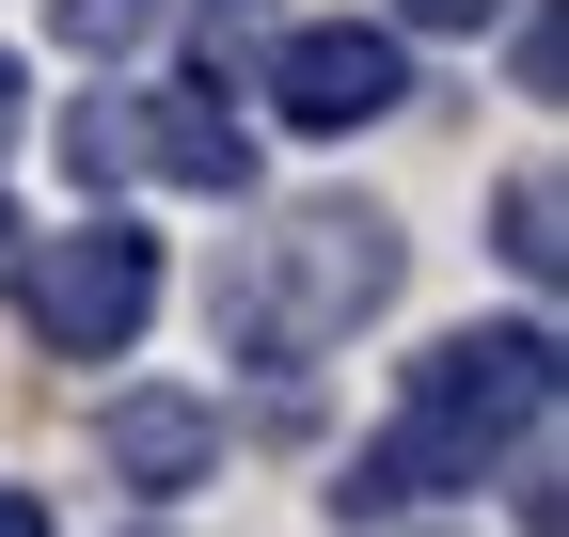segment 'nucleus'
Wrapping results in <instances>:
<instances>
[{
  "mask_svg": "<svg viewBox=\"0 0 569 537\" xmlns=\"http://www.w3.org/2000/svg\"><path fill=\"white\" fill-rule=\"evenodd\" d=\"M253 63H269V111L301 126V143H348V126H396L411 111V32L396 17H301Z\"/></svg>",
  "mask_w": 569,
  "mask_h": 537,
  "instance_id": "nucleus-4",
  "label": "nucleus"
},
{
  "mask_svg": "<svg viewBox=\"0 0 569 537\" xmlns=\"http://www.w3.org/2000/svg\"><path fill=\"white\" fill-rule=\"evenodd\" d=\"M17 316H32V348H48V364H127V348H142V316H159V237H142L127 206L32 237V253H17Z\"/></svg>",
  "mask_w": 569,
  "mask_h": 537,
  "instance_id": "nucleus-3",
  "label": "nucleus"
},
{
  "mask_svg": "<svg viewBox=\"0 0 569 537\" xmlns=\"http://www.w3.org/2000/svg\"><path fill=\"white\" fill-rule=\"evenodd\" d=\"M190 32H206V63H238V48H269V32H284V0H206Z\"/></svg>",
  "mask_w": 569,
  "mask_h": 537,
  "instance_id": "nucleus-10",
  "label": "nucleus"
},
{
  "mask_svg": "<svg viewBox=\"0 0 569 537\" xmlns=\"http://www.w3.org/2000/svg\"><path fill=\"white\" fill-rule=\"evenodd\" d=\"M553 222H569V206H553V174H507V268H522V285H553V268H569Z\"/></svg>",
  "mask_w": 569,
  "mask_h": 537,
  "instance_id": "nucleus-9",
  "label": "nucleus"
},
{
  "mask_svg": "<svg viewBox=\"0 0 569 537\" xmlns=\"http://www.w3.org/2000/svg\"><path fill=\"white\" fill-rule=\"evenodd\" d=\"M111 490H206V458H222V412L206 395H111Z\"/></svg>",
  "mask_w": 569,
  "mask_h": 537,
  "instance_id": "nucleus-6",
  "label": "nucleus"
},
{
  "mask_svg": "<svg viewBox=\"0 0 569 537\" xmlns=\"http://www.w3.org/2000/svg\"><path fill=\"white\" fill-rule=\"evenodd\" d=\"M127 143H142V174H174V190H253V126L222 111V95H190V80H159V95H127Z\"/></svg>",
  "mask_w": 569,
  "mask_h": 537,
  "instance_id": "nucleus-5",
  "label": "nucleus"
},
{
  "mask_svg": "<svg viewBox=\"0 0 569 537\" xmlns=\"http://www.w3.org/2000/svg\"><path fill=\"white\" fill-rule=\"evenodd\" d=\"M48 32L80 63H142V48H159V0H48Z\"/></svg>",
  "mask_w": 569,
  "mask_h": 537,
  "instance_id": "nucleus-8",
  "label": "nucleus"
},
{
  "mask_svg": "<svg viewBox=\"0 0 569 537\" xmlns=\"http://www.w3.org/2000/svg\"><path fill=\"white\" fill-rule=\"evenodd\" d=\"M0 537H48V506H32V490H17V475H0Z\"/></svg>",
  "mask_w": 569,
  "mask_h": 537,
  "instance_id": "nucleus-12",
  "label": "nucleus"
},
{
  "mask_svg": "<svg viewBox=\"0 0 569 537\" xmlns=\"http://www.w3.org/2000/svg\"><path fill=\"white\" fill-rule=\"evenodd\" d=\"M63 174H80L96 206H111V190L142 174V143H127V95H80V111H63Z\"/></svg>",
  "mask_w": 569,
  "mask_h": 537,
  "instance_id": "nucleus-7",
  "label": "nucleus"
},
{
  "mask_svg": "<svg viewBox=\"0 0 569 537\" xmlns=\"http://www.w3.org/2000/svg\"><path fill=\"white\" fill-rule=\"evenodd\" d=\"M380 17H396V32H490L507 0H380Z\"/></svg>",
  "mask_w": 569,
  "mask_h": 537,
  "instance_id": "nucleus-11",
  "label": "nucleus"
},
{
  "mask_svg": "<svg viewBox=\"0 0 569 537\" xmlns=\"http://www.w3.org/2000/svg\"><path fill=\"white\" fill-rule=\"evenodd\" d=\"M17 111H32V80H17V48H0V143H17Z\"/></svg>",
  "mask_w": 569,
  "mask_h": 537,
  "instance_id": "nucleus-13",
  "label": "nucleus"
},
{
  "mask_svg": "<svg viewBox=\"0 0 569 537\" xmlns=\"http://www.w3.org/2000/svg\"><path fill=\"white\" fill-rule=\"evenodd\" d=\"M396 268H411V237L380 206H284L269 237L222 253V364H317V348H348V332L396 301Z\"/></svg>",
  "mask_w": 569,
  "mask_h": 537,
  "instance_id": "nucleus-2",
  "label": "nucleus"
},
{
  "mask_svg": "<svg viewBox=\"0 0 569 537\" xmlns=\"http://www.w3.org/2000/svg\"><path fill=\"white\" fill-rule=\"evenodd\" d=\"M538 427H553V316L443 332V348L396 379V412L365 427V458L332 475V521L365 537V521H411L443 490H490V458H522Z\"/></svg>",
  "mask_w": 569,
  "mask_h": 537,
  "instance_id": "nucleus-1",
  "label": "nucleus"
}]
</instances>
